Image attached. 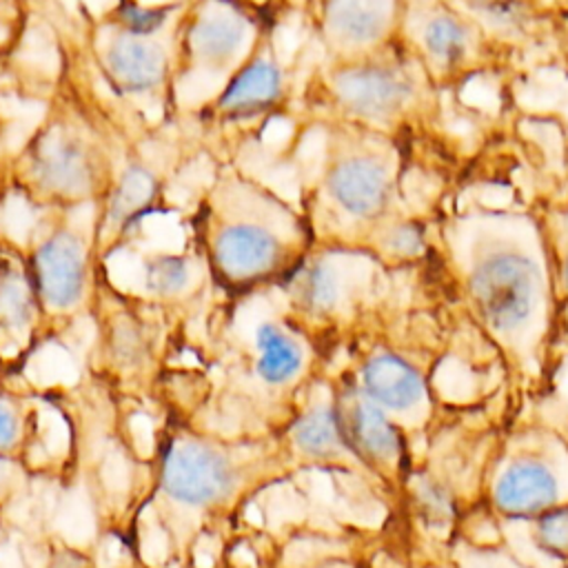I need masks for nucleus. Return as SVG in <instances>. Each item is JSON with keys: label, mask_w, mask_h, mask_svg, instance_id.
Returning <instances> with one entry per match:
<instances>
[{"label": "nucleus", "mask_w": 568, "mask_h": 568, "mask_svg": "<svg viewBox=\"0 0 568 568\" xmlns=\"http://www.w3.org/2000/svg\"><path fill=\"white\" fill-rule=\"evenodd\" d=\"M317 160L300 189L313 246L364 251L395 271L422 268L437 215L415 146L348 124H313Z\"/></svg>", "instance_id": "nucleus-1"}, {"label": "nucleus", "mask_w": 568, "mask_h": 568, "mask_svg": "<svg viewBox=\"0 0 568 568\" xmlns=\"http://www.w3.org/2000/svg\"><path fill=\"white\" fill-rule=\"evenodd\" d=\"M535 539L546 552L568 555V504L552 506L537 517Z\"/></svg>", "instance_id": "nucleus-24"}, {"label": "nucleus", "mask_w": 568, "mask_h": 568, "mask_svg": "<svg viewBox=\"0 0 568 568\" xmlns=\"http://www.w3.org/2000/svg\"><path fill=\"white\" fill-rule=\"evenodd\" d=\"M450 2L466 9L475 18L484 20L497 33H499L497 22H504L506 18L517 16V9L524 4V0H450Z\"/></svg>", "instance_id": "nucleus-26"}, {"label": "nucleus", "mask_w": 568, "mask_h": 568, "mask_svg": "<svg viewBox=\"0 0 568 568\" xmlns=\"http://www.w3.org/2000/svg\"><path fill=\"white\" fill-rule=\"evenodd\" d=\"M402 42L439 89H457L510 62V42L450 0H406Z\"/></svg>", "instance_id": "nucleus-12"}, {"label": "nucleus", "mask_w": 568, "mask_h": 568, "mask_svg": "<svg viewBox=\"0 0 568 568\" xmlns=\"http://www.w3.org/2000/svg\"><path fill=\"white\" fill-rule=\"evenodd\" d=\"M550 266L559 317L568 313V197L535 209Z\"/></svg>", "instance_id": "nucleus-22"}, {"label": "nucleus", "mask_w": 568, "mask_h": 568, "mask_svg": "<svg viewBox=\"0 0 568 568\" xmlns=\"http://www.w3.org/2000/svg\"><path fill=\"white\" fill-rule=\"evenodd\" d=\"M240 2L248 4L251 9L264 13L266 18H273V20H277V22H284V20L288 18L286 11H284V7H282V0H240Z\"/></svg>", "instance_id": "nucleus-28"}, {"label": "nucleus", "mask_w": 568, "mask_h": 568, "mask_svg": "<svg viewBox=\"0 0 568 568\" xmlns=\"http://www.w3.org/2000/svg\"><path fill=\"white\" fill-rule=\"evenodd\" d=\"M355 386L382 410H410L426 397V382L419 368L386 346L364 355Z\"/></svg>", "instance_id": "nucleus-18"}, {"label": "nucleus", "mask_w": 568, "mask_h": 568, "mask_svg": "<svg viewBox=\"0 0 568 568\" xmlns=\"http://www.w3.org/2000/svg\"><path fill=\"white\" fill-rule=\"evenodd\" d=\"M138 293L180 320L217 300L209 268L189 240L180 251H153L140 257Z\"/></svg>", "instance_id": "nucleus-15"}, {"label": "nucleus", "mask_w": 568, "mask_h": 568, "mask_svg": "<svg viewBox=\"0 0 568 568\" xmlns=\"http://www.w3.org/2000/svg\"><path fill=\"white\" fill-rule=\"evenodd\" d=\"M89 317L95 324L102 362L118 373L146 371L169 326L180 320L142 293L122 288L109 273V264L100 266Z\"/></svg>", "instance_id": "nucleus-13"}, {"label": "nucleus", "mask_w": 568, "mask_h": 568, "mask_svg": "<svg viewBox=\"0 0 568 568\" xmlns=\"http://www.w3.org/2000/svg\"><path fill=\"white\" fill-rule=\"evenodd\" d=\"M4 191L16 193L33 211L98 206L109 191V164L93 122L58 64L47 106L22 144L4 160Z\"/></svg>", "instance_id": "nucleus-6"}, {"label": "nucleus", "mask_w": 568, "mask_h": 568, "mask_svg": "<svg viewBox=\"0 0 568 568\" xmlns=\"http://www.w3.org/2000/svg\"><path fill=\"white\" fill-rule=\"evenodd\" d=\"M22 248L42 308L47 333L64 331L91 315L98 260L95 206L36 211Z\"/></svg>", "instance_id": "nucleus-11"}, {"label": "nucleus", "mask_w": 568, "mask_h": 568, "mask_svg": "<svg viewBox=\"0 0 568 568\" xmlns=\"http://www.w3.org/2000/svg\"><path fill=\"white\" fill-rule=\"evenodd\" d=\"M348 450L373 462H393L399 455V433L386 410L373 404L355 384H348L333 404Z\"/></svg>", "instance_id": "nucleus-19"}, {"label": "nucleus", "mask_w": 568, "mask_h": 568, "mask_svg": "<svg viewBox=\"0 0 568 568\" xmlns=\"http://www.w3.org/2000/svg\"><path fill=\"white\" fill-rule=\"evenodd\" d=\"M49 568H89L87 559L78 552H71V550H64V552H58L51 561Z\"/></svg>", "instance_id": "nucleus-29"}, {"label": "nucleus", "mask_w": 568, "mask_h": 568, "mask_svg": "<svg viewBox=\"0 0 568 568\" xmlns=\"http://www.w3.org/2000/svg\"><path fill=\"white\" fill-rule=\"evenodd\" d=\"M468 317L506 353L532 357L559 320L535 211L470 204L439 209L426 262Z\"/></svg>", "instance_id": "nucleus-2"}, {"label": "nucleus", "mask_w": 568, "mask_h": 568, "mask_svg": "<svg viewBox=\"0 0 568 568\" xmlns=\"http://www.w3.org/2000/svg\"><path fill=\"white\" fill-rule=\"evenodd\" d=\"M211 166L184 226L217 297L282 284L313 248L300 206L237 162Z\"/></svg>", "instance_id": "nucleus-3"}, {"label": "nucleus", "mask_w": 568, "mask_h": 568, "mask_svg": "<svg viewBox=\"0 0 568 568\" xmlns=\"http://www.w3.org/2000/svg\"><path fill=\"white\" fill-rule=\"evenodd\" d=\"M408 273L388 268L364 251L313 246L277 291L293 320L311 335L388 311Z\"/></svg>", "instance_id": "nucleus-10"}, {"label": "nucleus", "mask_w": 568, "mask_h": 568, "mask_svg": "<svg viewBox=\"0 0 568 568\" xmlns=\"http://www.w3.org/2000/svg\"><path fill=\"white\" fill-rule=\"evenodd\" d=\"M406 0H306L300 18L320 60L344 62L402 40Z\"/></svg>", "instance_id": "nucleus-14"}, {"label": "nucleus", "mask_w": 568, "mask_h": 568, "mask_svg": "<svg viewBox=\"0 0 568 568\" xmlns=\"http://www.w3.org/2000/svg\"><path fill=\"white\" fill-rule=\"evenodd\" d=\"M93 122L109 164V191L95 206L98 260L129 248L146 217L171 209L180 175L204 158L186 120L155 124L120 104L91 73L84 55H58Z\"/></svg>", "instance_id": "nucleus-4"}, {"label": "nucleus", "mask_w": 568, "mask_h": 568, "mask_svg": "<svg viewBox=\"0 0 568 568\" xmlns=\"http://www.w3.org/2000/svg\"><path fill=\"white\" fill-rule=\"evenodd\" d=\"M304 2H306V0H282V7H284V11H286V16H293V13L300 16Z\"/></svg>", "instance_id": "nucleus-30"}, {"label": "nucleus", "mask_w": 568, "mask_h": 568, "mask_svg": "<svg viewBox=\"0 0 568 568\" xmlns=\"http://www.w3.org/2000/svg\"><path fill=\"white\" fill-rule=\"evenodd\" d=\"M280 27H271L220 95L186 120L211 164L237 162L242 151L255 144L275 120L297 109L306 69L300 58L284 53Z\"/></svg>", "instance_id": "nucleus-8"}, {"label": "nucleus", "mask_w": 568, "mask_h": 568, "mask_svg": "<svg viewBox=\"0 0 568 568\" xmlns=\"http://www.w3.org/2000/svg\"><path fill=\"white\" fill-rule=\"evenodd\" d=\"M282 24L240 0H186L173 75V111L191 120L246 64L264 33Z\"/></svg>", "instance_id": "nucleus-9"}, {"label": "nucleus", "mask_w": 568, "mask_h": 568, "mask_svg": "<svg viewBox=\"0 0 568 568\" xmlns=\"http://www.w3.org/2000/svg\"><path fill=\"white\" fill-rule=\"evenodd\" d=\"M29 13L22 0H0V62L9 60L22 44Z\"/></svg>", "instance_id": "nucleus-25"}, {"label": "nucleus", "mask_w": 568, "mask_h": 568, "mask_svg": "<svg viewBox=\"0 0 568 568\" xmlns=\"http://www.w3.org/2000/svg\"><path fill=\"white\" fill-rule=\"evenodd\" d=\"M306 122L348 124L417 149L442 135V91L399 40L395 47L344 62L315 58L300 89Z\"/></svg>", "instance_id": "nucleus-5"}, {"label": "nucleus", "mask_w": 568, "mask_h": 568, "mask_svg": "<svg viewBox=\"0 0 568 568\" xmlns=\"http://www.w3.org/2000/svg\"><path fill=\"white\" fill-rule=\"evenodd\" d=\"M557 473L537 457L510 462L495 481V506L513 517H539L557 506Z\"/></svg>", "instance_id": "nucleus-20"}, {"label": "nucleus", "mask_w": 568, "mask_h": 568, "mask_svg": "<svg viewBox=\"0 0 568 568\" xmlns=\"http://www.w3.org/2000/svg\"><path fill=\"white\" fill-rule=\"evenodd\" d=\"M29 20L36 18L55 44V55H84V40L93 18L89 0H22Z\"/></svg>", "instance_id": "nucleus-21"}, {"label": "nucleus", "mask_w": 568, "mask_h": 568, "mask_svg": "<svg viewBox=\"0 0 568 568\" xmlns=\"http://www.w3.org/2000/svg\"><path fill=\"white\" fill-rule=\"evenodd\" d=\"M186 0H111L91 18L84 60L120 104L166 124L173 111L178 36Z\"/></svg>", "instance_id": "nucleus-7"}, {"label": "nucleus", "mask_w": 568, "mask_h": 568, "mask_svg": "<svg viewBox=\"0 0 568 568\" xmlns=\"http://www.w3.org/2000/svg\"><path fill=\"white\" fill-rule=\"evenodd\" d=\"M291 435L293 444L308 457L326 459L348 450L333 404H320L304 410L293 424Z\"/></svg>", "instance_id": "nucleus-23"}, {"label": "nucleus", "mask_w": 568, "mask_h": 568, "mask_svg": "<svg viewBox=\"0 0 568 568\" xmlns=\"http://www.w3.org/2000/svg\"><path fill=\"white\" fill-rule=\"evenodd\" d=\"M18 437V417L13 408L0 402V450L9 448Z\"/></svg>", "instance_id": "nucleus-27"}, {"label": "nucleus", "mask_w": 568, "mask_h": 568, "mask_svg": "<svg viewBox=\"0 0 568 568\" xmlns=\"http://www.w3.org/2000/svg\"><path fill=\"white\" fill-rule=\"evenodd\" d=\"M2 193H4V186H2V173H0V197H2Z\"/></svg>", "instance_id": "nucleus-31"}, {"label": "nucleus", "mask_w": 568, "mask_h": 568, "mask_svg": "<svg viewBox=\"0 0 568 568\" xmlns=\"http://www.w3.org/2000/svg\"><path fill=\"white\" fill-rule=\"evenodd\" d=\"M235 486L229 457L202 442H180L162 462V488L186 506H211L222 501Z\"/></svg>", "instance_id": "nucleus-17"}, {"label": "nucleus", "mask_w": 568, "mask_h": 568, "mask_svg": "<svg viewBox=\"0 0 568 568\" xmlns=\"http://www.w3.org/2000/svg\"><path fill=\"white\" fill-rule=\"evenodd\" d=\"M44 333L22 242L0 231V355H20Z\"/></svg>", "instance_id": "nucleus-16"}]
</instances>
